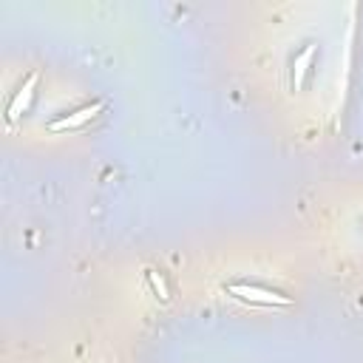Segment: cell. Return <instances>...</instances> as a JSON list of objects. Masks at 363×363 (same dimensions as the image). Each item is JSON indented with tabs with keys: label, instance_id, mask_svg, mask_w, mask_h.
Here are the masks:
<instances>
[{
	"label": "cell",
	"instance_id": "1",
	"mask_svg": "<svg viewBox=\"0 0 363 363\" xmlns=\"http://www.w3.org/2000/svg\"><path fill=\"white\" fill-rule=\"evenodd\" d=\"M233 295H238L241 301H250V303H264V306H286L289 298L281 295V292H272V289H261V286H250V284H233L230 286Z\"/></svg>",
	"mask_w": 363,
	"mask_h": 363
},
{
	"label": "cell",
	"instance_id": "2",
	"mask_svg": "<svg viewBox=\"0 0 363 363\" xmlns=\"http://www.w3.org/2000/svg\"><path fill=\"white\" fill-rule=\"evenodd\" d=\"M99 111H102V102H94V105H85V108H79V111H74V113H68V116H62V119H54L48 128H51L54 133L82 128V125H85V122H91V119H94Z\"/></svg>",
	"mask_w": 363,
	"mask_h": 363
},
{
	"label": "cell",
	"instance_id": "3",
	"mask_svg": "<svg viewBox=\"0 0 363 363\" xmlns=\"http://www.w3.org/2000/svg\"><path fill=\"white\" fill-rule=\"evenodd\" d=\"M34 85H37V74H31L26 82H23V88L17 91V96L11 99V105H9V122H14L17 116H20V111L28 105V99H31V91H34Z\"/></svg>",
	"mask_w": 363,
	"mask_h": 363
},
{
	"label": "cell",
	"instance_id": "4",
	"mask_svg": "<svg viewBox=\"0 0 363 363\" xmlns=\"http://www.w3.org/2000/svg\"><path fill=\"white\" fill-rule=\"evenodd\" d=\"M312 57H315V45H306V48L298 54V60H295V88H301L303 74H306V68H309Z\"/></svg>",
	"mask_w": 363,
	"mask_h": 363
},
{
	"label": "cell",
	"instance_id": "5",
	"mask_svg": "<svg viewBox=\"0 0 363 363\" xmlns=\"http://www.w3.org/2000/svg\"><path fill=\"white\" fill-rule=\"evenodd\" d=\"M150 281H153V286L159 289V295H162V298H167V289H164V284H162V278H159L156 272H150Z\"/></svg>",
	"mask_w": 363,
	"mask_h": 363
}]
</instances>
